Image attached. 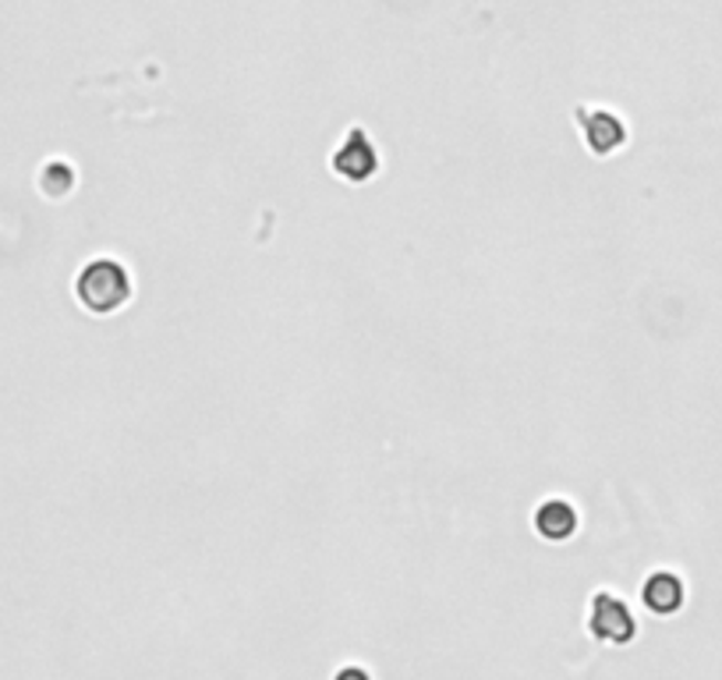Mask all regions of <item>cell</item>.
<instances>
[{"instance_id": "obj_7", "label": "cell", "mask_w": 722, "mask_h": 680, "mask_svg": "<svg viewBox=\"0 0 722 680\" xmlns=\"http://www.w3.org/2000/svg\"><path fill=\"white\" fill-rule=\"evenodd\" d=\"M340 680H365V673H358V670H348V673H340Z\"/></svg>"}, {"instance_id": "obj_2", "label": "cell", "mask_w": 722, "mask_h": 680, "mask_svg": "<svg viewBox=\"0 0 722 680\" xmlns=\"http://www.w3.org/2000/svg\"><path fill=\"white\" fill-rule=\"evenodd\" d=\"M375 164H379V159H375L372 142L361 135V132H354V135L344 142V150L333 156V171H337L340 177H348V182H365V177L375 174Z\"/></svg>"}, {"instance_id": "obj_5", "label": "cell", "mask_w": 722, "mask_h": 680, "mask_svg": "<svg viewBox=\"0 0 722 680\" xmlns=\"http://www.w3.org/2000/svg\"><path fill=\"white\" fill-rule=\"evenodd\" d=\"M535 528L546 535L549 543H564V539H570L574 528H577V514H574L570 504H564V499H549V504L538 507Z\"/></svg>"}, {"instance_id": "obj_4", "label": "cell", "mask_w": 722, "mask_h": 680, "mask_svg": "<svg viewBox=\"0 0 722 680\" xmlns=\"http://www.w3.org/2000/svg\"><path fill=\"white\" fill-rule=\"evenodd\" d=\"M577 117H581V128H585V138H588L591 153L606 156V153H612V150H620V146H623L627 132H623L620 117H612L609 111H591V114L581 111Z\"/></svg>"}, {"instance_id": "obj_1", "label": "cell", "mask_w": 722, "mask_h": 680, "mask_svg": "<svg viewBox=\"0 0 722 680\" xmlns=\"http://www.w3.org/2000/svg\"><path fill=\"white\" fill-rule=\"evenodd\" d=\"M75 295L89 312L111 316L132 298V280H128V274H124L121 262L96 259L82 270V277L75 284Z\"/></svg>"}, {"instance_id": "obj_6", "label": "cell", "mask_w": 722, "mask_h": 680, "mask_svg": "<svg viewBox=\"0 0 722 680\" xmlns=\"http://www.w3.org/2000/svg\"><path fill=\"white\" fill-rule=\"evenodd\" d=\"M644 602H648V610L652 614H677L680 606H683V585L677 575H652L644 585Z\"/></svg>"}, {"instance_id": "obj_3", "label": "cell", "mask_w": 722, "mask_h": 680, "mask_svg": "<svg viewBox=\"0 0 722 680\" xmlns=\"http://www.w3.org/2000/svg\"><path fill=\"white\" fill-rule=\"evenodd\" d=\"M591 631L606 638V641H627L635 635V620L623 610V602H617L612 596H599L595 599V610H591Z\"/></svg>"}]
</instances>
